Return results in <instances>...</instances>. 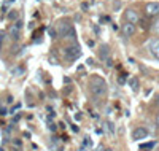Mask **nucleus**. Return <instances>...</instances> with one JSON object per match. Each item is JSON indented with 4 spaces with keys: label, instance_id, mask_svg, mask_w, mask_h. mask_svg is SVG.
Segmentation results:
<instances>
[{
    "label": "nucleus",
    "instance_id": "f257e3e1",
    "mask_svg": "<svg viewBox=\"0 0 159 151\" xmlns=\"http://www.w3.org/2000/svg\"><path fill=\"white\" fill-rule=\"evenodd\" d=\"M89 91L94 97L100 99L103 95H107V91H108V86L105 83V80H102L100 76H92L91 81H89Z\"/></svg>",
    "mask_w": 159,
    "mask_h": 151
},
{
    "label": "nucleus",
    "instance_id": "423d86ee",
    "mask_svg": "<svg viewBox=\"0 0 159 151\" xmlns=\"http://www.w3.org/2000/svg\"><path fill=\"white\" fill-rule=\"evenodd\" d=\"M135 34V24H130V22H126V24H123V35L124 37H132Z\"/></svg>",
    "mask_w": 159,
    "mask_h": 151
},
{
    "label": "nucleus",
    "instance_id": "6e6552de",
    "mask_svg": "<svg viewBox=\"0 0 159 151\" xmlns=\"http://www.w3.org/2000/svg\"><path fill=\"white\" fill-rule=\"evenodd\" d=\"M150 53L153 54L156 59H159V38L153 40V42L150 43Z\"/></svg>",
    "mask_w": 159,
    "mask_h": 151
},
{
    "label": "nucleus",
    "instance_id": "39448f33",
    "mask_svg": "<svg viewBox=\"0 0 159 151\" xmlns=\"http://www.w3.org/2000/svg\"><path fill=\"white\" fill-rule=\"evenodd\" d=\"M124 16H126V22H130V24H137V22L140 21V18H139V15H137V11L132 10V8H127V10H126Z\"/></svg>",
    "mask_w": 159,
    "mask_h": 151
},
{
    "label": "nucleus",
    "instance_id": "0eeeda50",
    "mask_svg": "<svg viewBox=\"0 0 159 151\" xmlns=\"http://www.w3.org/2000/svg\"><path fill=\"white\" fill-rule=\"evenodd\" d=\"M21 27H22V22L21 21H18V22H15L11 25V30H10V34H11V37L13 38H19V34H21Z\"/></svg>",
    "mask_w": 159,
    "mask_h": 151
},
{
    "label": "nucleus",
    "instance_id": "9b49d317",
    "mask_svg": "<svg viewBox=\"0 0 159 151\" xmlns=\"http://www.w3.org/2000/svg\"><path fill=\"white\" fill-rule=\"evenodd\" d=\"M22 72H24V68H21V67H19V68H15V70H13V73H22Z\"/></svg>",
    "mask_w": 159,
    "mask_h": 151
},
{
    "label": "nucleus",
    "instance_id": "f03ea898",
    "mask_svg": "<svg viewBox=\"0 0 159 151\" xmlns=\"http://www.w3.org/2000/svg\"><path fill=\"white\" fill-rule=\"evenodd\" d=\"M64 54H65V57H67V59L73 61V59L81 56V49H80L78 45H72V46H67V48L64 49Z\"/></svg>",
    "mask_w": 159,
    "mask_h": 151
},
{
    "label": "nucleus",
    "instance_id": "1a4fd4ad",
    "mask_svg": "<svg viewBox=\"0 0 159 151\" xmlns=\"http://www.w3.org/2000/svg\"><path fill=\"white\" fill-rule=\"evenodd\" d=\"M99 56H100L102 61H105V59L110 61V59H108V56H110V49H108V46H105V45H103V46L100 48V51H99Z\"/></svg>",
    "mask_w": 159,
    "mask_h": 151
},
{
    "label": "nucleus",
    "instance_id": "2eb2a0df",
    "mask_svg": "<svg viewBox=\"0 0 159 151\" xmlns=\"http://www.w3.org/2000/svg\"><path fill=\"white\" fill-rule=\"evenodd\" d=\"M156 151H159V145H157V146H156Z\"/></svg>",
    "mask_w": 159,
    "mask_h": 151
},
{
    "label": "nucleus",
    "instance_id": "ddd939ff",
    "mask_svg": "<svg viewBox=\"0 0 159 151\" xmlns=\"http://www.w3.org/2000/svg\"><path fill=\"white\" fill-rule=\"evenodd\" d=\"M156 102H157V103H159V94H157V95H156Z\"/></svg>",
    "mask_w": 159,
    "mask_h": 151
},
{
    "label": "nucleus",
    "instance_id": "7ed1b4c3",
    "mask_svg": "<svg viewBox=\"0 0 159 151\" xmlns=\"http://www.w3.org/2000/svg\"><path fill=\"white\" fill-rule=\"evenodd\" d=\"M148 135H150V130L147 127H143V126H139V127H135L134 130H132V139H134L135 142L147 139Z\"/></svg>",
    "mask_w": 159,
    "mask_h": 151
},
{
    "label": "nucleus",
    "instance_id": "f8f14e48",
    "mask_svg": "<svg viewBox=\"0 0 159 151\" xmlns=\"http://www.w3.org/2000/svg\"><path fill=\"white\" fill-rule=\"evenodd\" d=\"M156 126H157V129H159V112H157V115H156Z\"/></svg>",
    "mask_w": 159,
    "mask_h": 151
},
{
    "label": "nucleus",
    "instance_id": "4468645a",
    "mask_svg": "<svg viewBox=\"0 0 159 151\" xmlns=\"http://www.w3.org/2000/svg\"><path fill=\"white\" fill-rule=\"evenodd\" d=\"M140 151H150V149H145V148H142V149H140Z\"/></svg>",
    "mask_w": 159,
    "mask_h": 151
},
{
    "label": "nucleus",
    "instance_id": "20e7f679",
    "mask_svg": "<svg viewBox=\"0 0 159 151\" xmlns=\"http://www.w3.org/2000/svg\"><path fill=\"white\" fill-rule=\"evenodd\" d=\"M145 13H147V16H150V18L159 16V3H156V2L147 3L145 5Z\"/></svg>",
    "mask_w": 159,
    "mask_h": 151
},
{
    "label": "nucleus",
    "instance_id": "9d476101",
    "mask_svg": "<svg viewBox=\"0 0 159 151\" xmlns=\"http://www.w3.org/2000/svg\"><path fill=\"white\" fill-rule=\"evenodd\" d=\"M129 86L134 89V91H137L139 89V86H140V81H139V78H135V76H132L130 80H129Z\"/></svg>",
    "mask_w": 159,
    "mask_h": 151
}]
</instances>
